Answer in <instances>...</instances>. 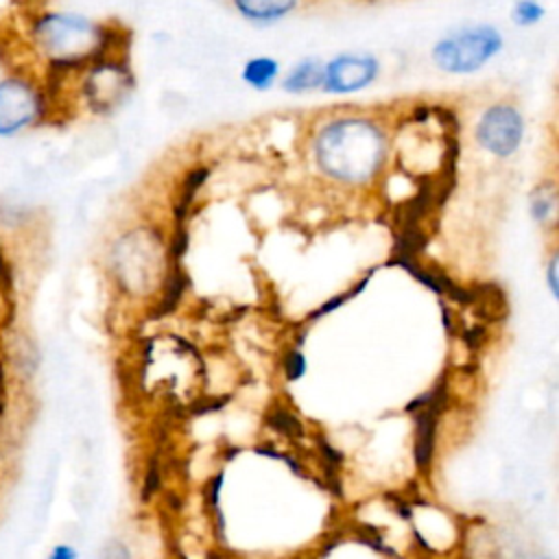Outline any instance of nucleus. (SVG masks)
<instances>
[{"instance_id":"obj_1","label":"nucleus","mask_w":559,"mask_h":559,"mask_svg":"<svg viewBox=\"0 0 559 559\" xmlns=\"http://www.w3.org/2000/svg\"><path fill=\"white\" fill-rule=\"evenodd\" d=\"M312 153L328 177L343 183H362L380 170L386 155V135L369 118H336L317 131Z\"/></svg>"},{"instance_id":"obj_2","label":"nucleus","mask_w":559,"mask_h":559,"mask_svg":"<svg viewBox=\"0 0 559 559\" xmlns=\"http://www.w3.org/2000/svg\"><path fill=\"white\" fill-rule=\"evenodd\" d=\"M35 39L59 70H72L111 57L120 33L76 13H48L35 26Z\"/></svg>"},{"instance_id":"obj_3","label":"nucleus","mask_w":559,"mask_h":559,"mask_svg":"<svg viewBox=\"0 0 559 559\" xmlns=\"http://www.w3.org/2000/svg\"><path fill=\"white\" fill-rule=\"evenodd\" d=\"M502 48L504 35L500 28L478 22L441 35L430 48V59L445 74H474L496 59Z\"/></svg>"},{"instance_id":"obj_4","label":"nucleus","mask_w":559,"mask_h":559,"mask_svg":"<svg viewBox=\"0 0 559 559\" xmlns=\"http://www.w3.org/2000/svg\"><path fill=\"white\" fill-rule=\"evenodd\" d=\"M524 129V116L515 105L493 103L480 114L474 127V140L485 153L507 159L520 151Z\"/></svg>"},{"instance_id":"obj_5","label":"nucleus","mask_w":559,"mask_h":559,"mask_svg":"<svg viewBox=\"0 0 559 559\" xmlns=\"http://www.w3.org/2000/svg\"><path fill=\"white\" fill-rule=\"evenodd\" d=\"M382 72V63L373 52H338L323 61L321 92L332 96H349L371 87Z\"/></svg>"},{"instance_id":"obj_6","label":"nucleus","mask_w":559,"mask_h":559,"mask_svg":"<svg viewBox=\"0 0 559 559\" xmlns=\"http://www.w3.org/2000/svg\"><path fill=\"white\" fill-rule=\"evenodd\" d=\"M44 111L39 92L22 79L0 83V138H9L33 124Z\"/></svg>"},{"instance_id":"obj_7","label":"nucleus","mask_w":559,"mask_h":559,"mask_svg":"<svg viewBox=\"0 0 559 559\" xmlns=\"http://www.w3.org/2000/svg\"><path fill=\"white\" fill-rule=\"evenodd\" d=\"M131 87L133 76L129 72V66L114 57L94 61L85 79V96L96 111H107L116 107Z\"/></svg>"},{"instance_id":"obj_8","label":"nucleus","mask_w":559,"mask_h":559,"mask_svg":"<svg viewBox=\"0 0 559 559\" xmlns=\"http://www.w3.org/2000/svg\"><path fill=\"white\" fill-rule=\"evenodd\" d=\"M448 406V380L441 376L435 386L430 389V400L424 408L415 413V445H413V459L419 472H426L432 463L435 454V435H437V421L443 415Z\"/></svg>"},{"instance_id":"obj_9","label":"nucleus","mask_w":559,"mask_h":559,"mask_svg":"<svg viewBox=\"0 0 559 559\" xmlns=\"http://www.w3.org/2000/svg\"><path fill=\"white\" fill-rule=\"evenodd\" d=\"M234 11L253 26H273L299 7V0H229Z\"/></svg>"},{"instance_id":"obj_10","label":"nucleus","mask_w":559,"mask_h":559,"mask_svg":"<svg viewBox=\"0 0 559 559\" xmlns=\"http://www.w3.org/2000/svg\"><path fill=\"white\" fill-rule=\"evenodd\" d=\"M321 83H323V61L319 57H304L280 76L282 92L293 96L317 92L321 90Z\"/></svg>"},{"instance_id":"obj_11","label":"nucleus","mask_w":559,"mask_h":559,"mask_svg":"<svg viewBox=\"0 0 559 559\" xmlns=\"http://www.w3.org/2000/svg\"><path fill=\"white\" fill-rule=\"evenodd\" d=\"M282 76V66L275 57L255 55L245 61L240 70V81L253 92H269Z\"/></svg>"},{"instance_id":"obj_12","label":"nucleus","mask_w":559,"mask_h":559,"mask_svg":"<svg viewBox=\"0 0 559 559\" xmlns=\"http://www.w3.org/2000/svg\"><path fill=\"white\" fill-rule=\"evenodd\" d=\"M210 175H212V170L205 164H199V166H192V168L186 170V175L181 179V186H179L177 201L173 205V216H175L177 225H186V218H188V214L192 210V203H194L199 190L210 179Z\"/></svg>"},{"instance_id":"obj_13","label":"nucleus","mask_w":559,"mask_h":559,"mask_svg":"<svg viewBox=\"0 0 559 559\" xmlns=\"http://www.w3.org/2000/svg\"><path fill=\"white\" fill-rule=\"evenodd\" d=\"M528 212H531V218L537 225H546L548 221H552V216L557 212V188H555V183L544 181L531 192Z\"/></svg>"},{"instance_id":"obj_14","label":"nucleus","mask_w":559,"mask_h":559,"mask_svg":"<svg viewBox=\"0 0 559 559\" xmlns=\"http://www.w3.org/2000/svg\"><path fill=\"white\" fill-rule=\"evenodd\" d=\"M186 288H188V275L183 273V269H181L179 264H173L170 275H168V280H166V284H164L162 299H159V304H157L153 317L159 319V317L170 314V312L177 308V304H179V299H181V295H183Z\"/></svg>"},{"instance_id":"obj_15","label":"nucleus","mask_w":559,"mask_h":559,"mask_svg":"<svg viewBox=\"0 0 559 559\" xmlns=\"http://www.w3.org/2000/svg\"><path fill=\"white\" fill-rule=\"evenodd\" d=\"M428 245V236L417 227H402L395 234V242H393V251L389 260H415L419 251H424V247Z\"/></svg>"},{"instance_id":"obj_16","label":"nucleus","mask_w":559,"mask_h":559,"mask_svg":"<svg viewBox=\"0 0 559 559\" xmlns=\"http://www.w3.org/2000/svg\"><path fill=\"white\" fill-rule=\"evenodd\" d=\"M264 421H266L269 428H273L275 432H280V435H284L288 439H301L304 432H306L301 419L295 413H290L286 406L269 408Z\"/></svg>"},{"instance_id":"obj_17","label":"nucleus","mask_w":559,"mask_h":559,"mask_svg":"<svg viewBox=\"0 0 559 559\" xmlns=\"http://www.w3.org/2000/svg\"><path fill=\"white\" fill-rule=\"evenodd\" d=\"M544 15H546V9L539 0H515L511 7V22L520 28L539 24Z\"/></svg>"},{"instance_id":"obj_18","label":"nucleus","mask_w":559,"mask_h":559,"mask_svg":"<svg viewBox=\"0 0 559 559\" xmlns=\"http://www.w3.org/2000/svg\"><path fill=\"white\" fill-rule=\"evenodd\" d=\"M162 489V461L159 454H153L146 463V472H144V480H142V502H148L157 491Z\"/></svg>"},{"instance_id":"obj_19","label":"nucleus","mask_w":559,"mask_h":559,"mask_svg":"<svg viewBox=\"0 0 559 559\" xmlns=\"http://www.w3.org/2000/svg\"><path fill=\"white\" fill-rule=\"evenodd\" d=\"M282 369H284V376L288 382H297L306 376L308 371V362H306V356L299 347H293L284 354L282 358Z\"/></svg>"},{"instance_id":"obj_20","label":"nucleus","mask_w":559,"mask_h":559,"mask_svg":"<svg viewBox=\"0 0 559 559\" xmlns=\"http://www.w3.org/2000/svg\"><path fill=\"white\" fill-rule=\"evenodd\" d=\"M188 242H190V236H188V229L183 225H177L175 229V236H173V242H170V264H179V260L186 255L188 251Z\"/></svg>"},{"instance_id":"obj_21","label":"nucleus","mask_w":559,"mask_h":559,"mask_svg":"<svg viewBox=\"0 0 559 559\" xmlns=\"http://www.w3.org/2000/svg\"><path fill=\"white\" fill-rule=\"evenodd\" d=\"M485 341H487L485 325H472V328L463 330V343H465L467 349L476 352V349H480L485 345Z\"/></svg>"},{"instance_id":"obj_22","label":"nucleus","mask_w":559,"mask_h":559,"mask_svg":"<svg viewBox=\"0 0 559 559\" xmlns=\"http://www.w3.org/2000/svg\"><path fill=\"white\" fill-rule=\"evenodd\" d=\"M229 402V395L225 397H203V400H199V402H194L192 406H190V413L192 415H205V413H216V411H221L225 404Z\"/></svg>"},{"instance_id":"obj_23","label":"nucleus","mask_w":559,"mask_h":559,"mask_svg":"<svg viewBox=\"0 0 559 559\" xmlns=\"http://www.w3.org/2000/svg\"><path fill=\"white\" fill-rule=\"evenodd\" d=\"M221 487H223V472H218L214 478L207 480L205 489H203V496H205V502L216 511L218 509V496H221Z\"/></svg>"},{"instance_id":"obj_24","label":"nucleus","mask_w":559,"mask_h":559,"mask_svg":"<svg viewBox=\"0 0 559 559\" xmlns=\"http://www.w3.org/2000/svg\"><path fill=\"white\" fill-rule=\"evenodd\" d=\"M546 280H548V288L552 293L555 299H559V253H552L546 266Z\"/></svg>"},{"instance_id":"obj_25","label":"nucleus","mask_w":559,"mask_h":559,"mask_svg":"<svg viewBox=\"0 0 559 559\" xmlns=\"http://www.w3.org/2000/svg\"><path fill=\"white\" fill-rule=\"evenodd\" d=\"M352 297V293H343V295H336V297H332V299H328V301H323L321 304V308L319 310H314L312 314H310V319H319V317H325L328 312H332V310H338L347 299Z\"/></svg>"},{"instance_id":"obj_26","label":"nucleus","mask_w":559,"mask_h":559,"mask_svg":"<svg viewBox=\"0 0 559 559\" xmlns=\"http://www.w3.org/2000/svg\"><path fill=\"white\" fill-rule=\"evenodd\" d=\"M46 559H79V552L70 544H55Z\"/></svg>"},{"instance_id":"obj_27","label":"nucleus","mask_w":559,"mask_h":559,"mask_svg":"<svg viewBox=\"0 0 559 559\" xmlns=\"http://www.w3.org/2000/svg\"><path fill=\"white\" fill-rule=\"evenodd\" d=\"M98 559H129V552H127V548L122 544L111 542L107 548H103Z\"/></svg>"},{"instance_id":"obj_28","label":"nucleus","mask_w":559,"mask_h":559,"mask_svg":"<svg viewBox=\"0 0 559 559\" xmlns=\"http://www.w3.org/2000/svg\"><path fill=\"white\" fill-rule=\"evenodd\" d=\"M441 317H443V325H445V330L450 332V330H452V323H450V312H448V308H445V306L441 308Z\"/></svg>"},{"instance_id":"obj_29","label":"nucleus","mask_w":559,"mask_h":559,"mask_svg":"<svg viewBox=\"0 0 559 559\" xmlns=\"http://www.w3.org/2000/svg\"><path fill=\"white\" fill-rule=\"evenodd\" d=\"M531 559H552V557H548V555H535V557H531Z\"/></svg>"}]
</instances>
